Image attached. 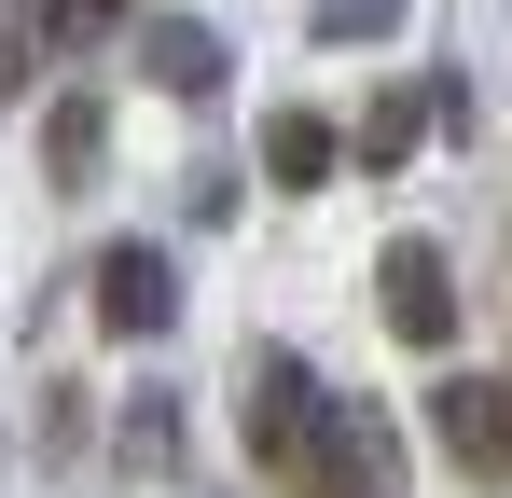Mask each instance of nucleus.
Wrapping results in <instances>:
<instances>
[{"label": "nucleus", "mask_w": 512, "mask_h": 498, "mask_svg": "<svg viewBox=\"0 0 512 498\" xmlns=\"http://www.w3.org/2000/svg\"><path fill=\"white\" fill-rule=\"evenodd\" d=\"M277 498H402V429H388L374 402H333L319 443L277 471Z\"/></svg>", "instance_id": "1"}, {"label": "nucleus", "mask_w": 512, "mask_h": 498, "mask_svg": "<svg viewBox=\"0 0 512 498\" xmlns=\"http://www.w3.org/2000/svg\"><path fill=\"white\" fill-rule=\"evenodd\" d=\"M236 388H250V457H263V471H291V457L319 443V415H333V388H319L291 346H250V374H236Z\"/></svg>", "instance_id": "2"}, {"label": "nucleus", "mask_w": 512, "mask_h": 498, "mask_svg": "<svg viewBox=\"0 0 512 498\" xmlns=\"http://www.w3.org/2000/svg\"><path fill=\"white\" fill-rule=\"evenodd\" d=\"M97 28H125V0H14L0 14V97H42V70L84 56Z\"/></svg>", "instance_id": "3"}, {"label": "nucleus", "mask_w": 512, "mask_h": 498, "mask_svg": "<svg viewBox=\"0 0 512 498\" xmlns=\"http://www.w3.org/2000/svg\"><path fill=\"white\" fill-rule=\"evenodd\" d=\"M429 429H443V457H457L471 485H512V388L499 374H443V388H429Z\"/></svg>", "instance_id": "4"}, {"label": "nucleus", "mask_w": 512, "mask_h": 498, "mask_svg": "<svg viewBox=\"0 0 512 498\" xmlns=\"http://www.w3.org/2000/svg\"><path fill=\"white\" fill-rule=\"evenodd\" d=\"M374 319L402 332V346H443L457 332V263L429 236H388V263H374Z\"/></svg>", "instance_id": "5"}, {"label": "nucleus", "mask_w": 512, "mask_h": 498, "mask_svg": "<svg viewBox=\"0 0 512 498\" xmlns=\"http://www.w3.org/2000/svg\"><path fill=\"white\" fill-rule=\"evenodd\" d=\"M222 70H236V42H222L208 14H139V83H167L180 111H208Z\"/></svg>", "instance_id": "6"}, {"label": "nucleus", "mask_w": 512, "mask_h": 498, "mask_svg": "<svg viewBox=\"0 0 512 498\" xmlns=\"http://www.w3.org/2000/svg\"><path fill=\"white\" fill-rule=\"evenodd\" d=\"M97 319L125 332V346H153V332L180 319V277H167V249H153V236H125V249H97Z\"/></svg>", "instance_id": "7"}, {"label": "nucleus", "mask_w": 512, "mask_h": 498, "mask_svg": "<svg viewBox=\"0 0 512 498\" xmlns=\"http://www.w3.org/2000/svg\"><path fill=\"white\" fill-rule=\"evenodd\" d=\"M250 153H263V180H277V194H319L346 139L319 125V111H305V97H291V111H263V139H250Z\"/></svg>", "instance_id": "8"}, {"label": "nucleus", "mask_w": 512, "mask_h": 498, "mask_svg": "<svg viewBox=\"0 0 512 498\" xmlns=\"http://www.w3.org/2000/svg\"><path fill=\"white\" fill-rule=\"evenodd\" d=\"M42 166H56L70 194L111 166V111H97V83H70V97H56V125H42Z\"/></svg>", "instance_id": "9"}, {"label": "nucleus", "mask_w": 512, "mask_h": 498, "mask_svg": "<svg viewBox=\"0 0 512 498\" xmlns=\"http://www.w3.org/2000/svg\"><path fill=\"white\" fill-rule=\"evenodd\" d=\"M416 125H429V97H416V83H388V97L360 111V139H346V153H360V166H402V153H416Z\"/></svg>", "instance_id": "10"}, {"label": "nucleus", "mask_w": 512, "mask_h": 498, "mask_svg": "<svg viewBox=\"0 0 512 498\" xmlns=\"http://www.w3.org/2000/svg\"><path fill=\"white\" fill-rule=\"evenodd\" d=\"M125 471H180V402H167V388L125 402Z\"/></svg>", "instance_id": "11"}, {"label": "nucleus", "mask_w": 512, "mask_h": 498, "mask_svg": "<svg viewBox=\"0 0 512 498\" xmlns=\"http://www.w3.org/2000/svg\"><path fill=\"white\" fill-rule=\"evenodd\" d=\"M305 28H319V42H388V28H402V0H319Z\"/></svg>", "instance_id": "12"}]
</instances>
